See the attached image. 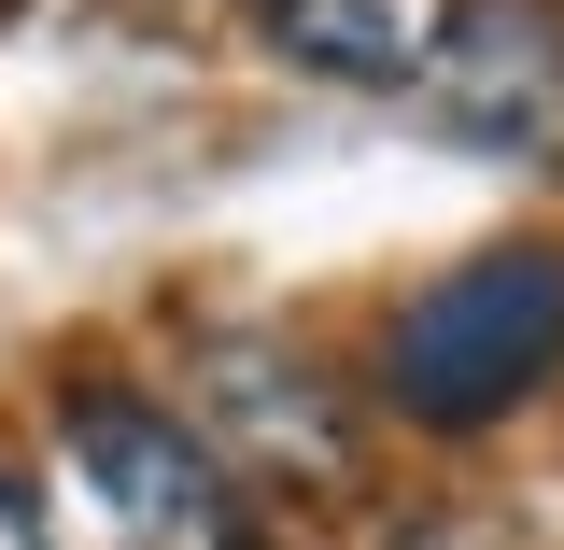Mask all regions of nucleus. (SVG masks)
Masks as SVG:
<instances>
[{
    "instance_id": "3",
    "label": "nucleus",
    "mask_w": 564,
    "mask_h": 550,
    "mask_svg": "<svg viewBox=\"0 0 564 550\" xmlns=\"http://www.w3.org/2000/svg\"><path fill=\"white\" fill-rule=\"evenodd\" d=\"M184 438H198L226 481H282V494H325L352 466V423L339 396L296 367L282 339H198V367H184Z\"/></svg>"
},
{
    "instance_id": "2",
    "label": "nucleus",
    "mask_w": 564,
    "mask_h": 550,
    "mask_svg": "<svg viewBox=\"0 0 564 550\" xmlns=\"http://www.w3.org/2000/svg\"><path fill=\"white\" fill-rule=\"evenodd\" d=\"M57 550H254V494L141 396H70L57 508H29Z\"/></svg>"
},
{
    "instance_id": "5",
    "label": "nucleus",
    "mask_w": 564,
    "mask_h": 550,
    "mask_svg": "<svg viewBox=\"0 0 564 550\" xmlns=\"http://www.w3.org/2000/svg\"><path fill=\"white\" fill-rule=\"evenodd\" d=\"M0 550H57L43 522H29V494H14V481H0Z\"/></svg>"
},
{
    "instance_id": "4",
    "label": "nucleus",
    "mask_w": 564,
    "mask_h": 550,
    "mask_svg": "<svg viewBox=\"0 0 564 550\" xmlns=\"http://www.w3.org/2000/svg\"><path fill=\"white\" fill-rule=\"evenodd\" d=\"M423 114L494 155H551L564 141V14L551 0H452V29L423 43Z\"/></svg>"
},
{
    "instance_id": "1",
    "label": "nucleus",
    "mask_w": 564,
    "mask_h": 550,
    "mask_svg": "<svg viewBox=\"0 0 564 550\" xmlns=\"http://www.w3.org/2000/svg\"><path fill=\"white\" fill-rule=\"evenodd\" d=\"M564 367V240H494L466 269H437L395 325V410L437 438H480Z\"/></svg>"
}]
</instances>
